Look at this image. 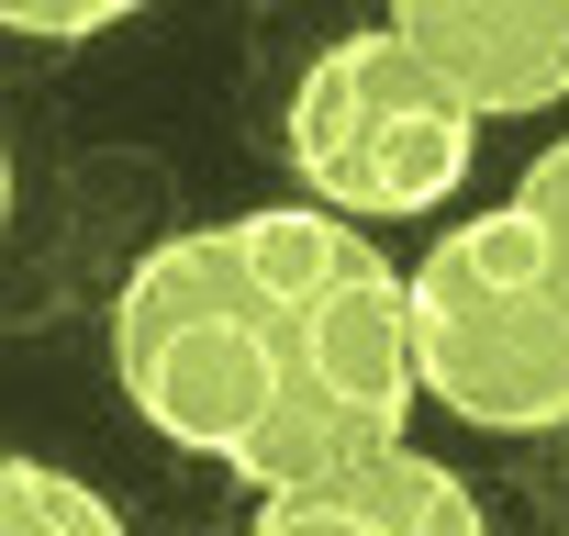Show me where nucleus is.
<instances>
[{"mask_svg": "<svg viewBox=\"0 0 569 536\" xmlns=\"http://www.w3.org/2000/svg\"><path fill=\"white\" fill-rule=\"evenodd\" d=\"M0 536H123V514H112L79 469L12 458V469H0Z\"/></svg>", "mask_w": 569, "mask_h": 536, "instance_id": "nucleus-6", "label": "nucleus"}, {"mask_svg": "<svg viewBox=\"0 0 569 536\" xmlns=\"http://www.w3.org/2000/svg\"><path fill=\"white\" fill-rule=\"evenodd\" d=\"M513 201L536 212V235H547V257L569 268V135H558V146H547L536 168H525V190H513Z\"/></svg>", "mask_w": 569, "mask_h": 536, "instance_id": "nucleus-8", "label": "nucleus"}, {"mask_svg": "<svg viewBox=\"0 0 569 536\" xmlns=\"http://www.w3.org/2000/svg\"><path fill=\"white\" fill-rule=\"evenodd\" d=\"M413 347H425V403L491 436H547L569 425V268L547 257L536 212H469L413 257Z\"/></svg>", "mask_w": 569, "mask_h": 536, "instance_id": "nucleus-2", "label": "nucleus"}, {"mask_svg": "<svg viewBox=\"0 0 569 536\" xmlns=\"http://www.w3.org/2000/svg\"><path fill=\"white\" fill-rule=\"evenodd\" d=\"M123 12H146V0H0V23H12V34H46V46H79V34H112Z\"/></svg>", "mask_w": 569, "mask_h": 536, "instance_id": "nucleus-7", "label": "nucleus"}, {"mask_svg": "<svg viewBox=\"0 0 569 536\" xmlns=\"http://www.w3.org/2000/svg\"><path fill=\"white\" fill-rule=\"evenodd\" d=\"M246 536H491V525H480V503L447 458L380 447V458L325 469V480H279Z\"/></svg>", "mask_w": 569, "mask_h": 536, "instance_id": "nucleus-5", "label": "nucleus"}, {"mask_svg": "<svg viewBox=\"0 0 569 536\" xmlns=\"http://www.w3.org/2000/svg\"><path fill=\"white\" fill-rule=\"evenodd\" d=\"M391 23L469 90V112L569 101V0H391Z\"/></svg>", "mask_w": 569, "mask_h": 536, "instance_id": "nucleus-4", "label": "nucleus"}, {"mask_svg": "<svg viewBox=\"0 0 569 536\" xmlns=\"http://www.w3.org/2000/svg\"><path fill=\"white\" fill-rule=\"evenodd\" d=\"M313 224L325 201H268L134 257V280L112 291V380L157 447H190L257 480L302 369Z\"/></svg>", "mask_w": 569, "mask_h": 536, "instance_id": "nucleus-1", "label": "nucleus"}, {"mask_svg": "<svg viewBox=\"0 0 569 536\" xmlns=\"http://www.w3.org/2000/svg\"><path fill=\"white\" fill-rule=\"evenodd\" d=\"M291 179L325 201V212H436L458 179H469V146H480V112L469 90L402 34V23H369V34H336L302 90H291Z\"/></svg>", "mask_w": 569, "mask_h": 536, "instance_id": "nucleus-3", "label": "nucleus"}]
</instances>
